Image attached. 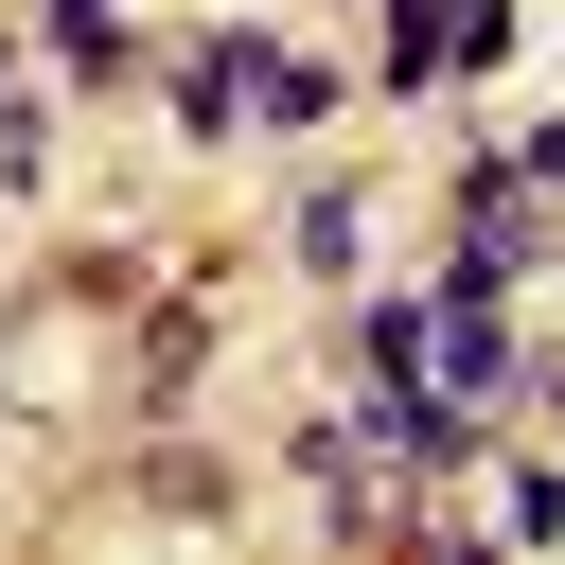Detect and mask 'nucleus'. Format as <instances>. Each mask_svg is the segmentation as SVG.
I'll return each instance as SVG.
<instances>
[{
	"label": "nucleus",
	"mask_w": 565,
	"mask_h": 565,
	"mask_svg": "<svg viewBox=\"0 0 565 565\" xmlns=\"http://www.w3.org/2000/svg\"><path fill=\"white\" fill-rule=\"evenodd\" d=\"M477 53H512V0H388V71H406V88H441V71H477Z\"/></svg>",
	"instance_id": "f257e3e1"
},
{
	"label": "nucleus",
	"mask_w": 565,
	"mask_h": 565,
	"mask_svg": "<svg viewBox=\"0 0 565 565\" xmlns=\"http://www.w3.org/2000/svg\"><path fill=\"white\" fill-rule=\"evenodd\" d=\"M247 124H265V141H282V124H335V71H318V53H265V35H247Z\"/></svg>",
	"instance_id": "f03ea898"
},
{
	"label": "nucleus",
	"mask_w": 565,
	"mask_h": 565,
	"mask_svg": "<svg viewBox=\"0 0 565 565\" xmlns=\"http://www.w3.org/2000/svg\"><path fill=\"white\" fill-rule=\"evenodd\" d=\"M512 177H530V194H565V124H512Z\"/></svg>",
	"instance_id": "423d86ee"
},
{
	"label": "nucleus",
	"mask_w": 565,
	"mask_h": 565,
	"mask_svg": "<svg viewBox=\"0 0 565 565\" xmlns=\"http://www.w3.org/2000/svg\"><path fill=\"white\" fill-rule=\"evenodd\" d=\"M177 124H194V141H230V124H247V35H212V53L177 71Z\"/></svg>",
	"instance_id": "7ed1b4c3"
},
{
	"label": "nucleus",
	"mask_w": 565,
	"mask_h": 565,
	"mask_svg": "<svg viewBox=\"0 0 565 565\" xmlns=\"http://www.w3.org/2000/svg\"><path fill=\"white\" fill-rule=\"evenodd\" d=\"M565 530V477H494V547H547Z\"/></svg>",
	"instance_id": "20e7f679"
},
{
	"label": "nucleus",
	"mask_w": 565,
	"mask_h": 565,
	"mask_svg": "<svg viewBox=\"0 0 565 565\" xmlns=\"http://www.w3.org/2000/svg\"><path fill=\"white\" fill-rule=\"evenodd\" d=\"M53 35H71V71H106V53H124V18H106V0H53Z\"/></svg>",
	"instance_id": "39448f33"
}]
</instances>
